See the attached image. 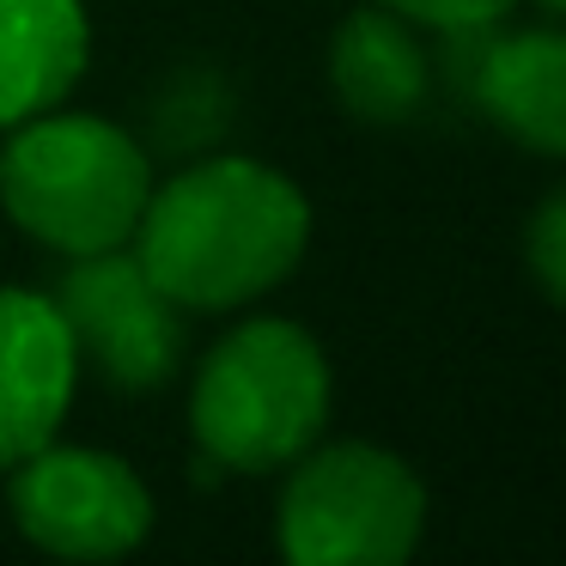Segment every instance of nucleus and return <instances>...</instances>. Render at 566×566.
Here are the masks:
<instances>
[{
    "label": "nucleus",
    "mask_w": 566,
    "mask_h": 566,
    "mask_svg": "<svg viewBox=\"0 0 566 566\" xmlns=\"http://www.w3.org/2000/svg\"><path fill=\"white\" fill-rule=\"evenodd\" d=\"M140 269L196 317L269 298L311 250V201L281 165L250 153H201L153 184L128 238Z\"/></svg>",
    "instance_id": "nucleus-1"
},
{
    "label": "nucleus",
    "mask_w": 566,
    "mask_h": 566,
    "mask_svg": "<svg viewBox=\"0 0 566 566\" xmlns=\"http://www.w3.org/2000/svg\"><path fill=\"white\" fill-rule=\"evenodd\" d=\"M335 378L293 317H244L196 359L189 439L201 475H281L329 427Z\"/></svg>",
    "instance_id": "nucleus-2"
},
{
    "label": "nucleus",
    "mask_w": 566,
    "mask_h": 566,
    "mask_svg": "<svg viewBox=\"0 0 566 566\" xmlns=\"http://www.w3.org/2000/svg\"><path fill=\"white\" fill-rule=\"evenodd\" d=\"M153 184V153L92 111L55 104L0 140V213L62 262L123 250Z\"/></svg>",
    "instance_id": "nucleus-3"
},
{
    "label": "nucleus",
    "mask_w": 566,
    "mask_h": 566,
    "mask_svg": "<svg viewBox=\"0 0 566 566\" xmlns=\"http://www.w3.org/2000/svg\"><path fill=\"white\" fill-rule=\"evenodd\" d=\"M281 475L274 542L293 566H402L427 536L415 463L371 439H317Z\"/></svg>",
    "instance_id": "nucleus-4"
},
{
    "label": "nucleus",
    "mask_w": 566,
    "mask_h": 566,
    "mask_svg": "<svg viewBox=\"0 0 566 566\" xmlns=\"http://www.w3.org/2000/svg\"><path fill=\"white\" fill-rule=\"evenodd\" d=\"M7 512L19 536L55 560H123L153 536L140 469L98 444H67L62 432L7 469Z\"/></svg>",
    "instance_id": "nucleus-5"
},
{
    "label": "nucleus",
    "mask_w": 566,
    "mask_h": 566,
    "mask_svg": "<svg viewBox=\"0 0 566 566\" xmlns=\"http://www.w3.org/2000/svg\"><path fill=\"white\" fill-rule=\"evenodd\" d=\"M55 311L74 335L80 371H98L111 390L147 396L184 371L189 359V311L140 269L135 250H98L67 256L55 281Z\"/></svg>",
    "instance_id": "nucleus-6"
},
{
    "label": "nucleus",
    "mask_w": 566,
    "mask_h": 566,
    "mask_svg": "<svg viewBox=\"0 0 566 566\" xmlns=\"http://www.w3.org/2000/svg\"><path fill=\"white\" fill-rule=\"evenodd\" d=\"M80 354L50 293L0 286V469L62 432L80 396Z\"/></svg>",
    "instance_id": "nucleus-7"
},
{
    "label": "nucleus",
    "mask_w": 566,
    "mask_h": 566,
    "mask_svg": "<svg viewBox=\"0 0 566 566\" xmlns=\"http://www.w3.org/2000/svg\"><path fill=\"white\" fill-rule=\"evenodd\" d=\"M463 92L505 140L542 159H566V19L505 38L488 31Z\"/></svg>",
    "instance_id": "nucleus-8"
},
{
    "label": "nucleus",
    "mask_w": 566,
    "mask_h": 566,
    "mask_svg": "<svg viewBox=\"0 0 566 566\" xmlns=\"http://www.w3.org/2000/svg\"><path fill=\"white\" fill-rule=\"evenodd\" d=\"M432 55L420 43V25H408L390 7H359L329 38V92L354 123L402 128L432 98Z\"/></svg>",
    "instance_id": "nucleus-9"
},
{
    "label": "nucleus",
    "mask_w": 566,
    "mask_h": 566,
    "mask_svg": "<svg viewBox=\"0 0 566 566\" xmlns=\"http://www.w3.org/2000/svg\"><path fill=\"white\" fill-rule=\"evenodd\" d=\"M86 62V0H0V135L74 98Z\"/></svg>",
    "instance_id": "nucleus-10"
},
{
    "label": "nucleus",
    "mask_w": 566,
    "mask_h": 566,
    "mask_svg": "<svg viewBox=\"0 0 566 566\" xmlns=\"http://www.w3.org/2000/svg\"><path fill=\"white\" fill-rule=\"evenodd\" d=\"M232 123V92L220 74H184L153 98V140L171 153H201Z\"/></svg>",
    "instance_id": "nucleus-11"
},
{
    "label": "nucleus",
    "mask_w": 566,
    "mask_h": 566,
    "mask_svg": "<svg viewBox=\"0 0 566 566\" xmlns=\"http://www.w3.org/2000/svg\"><path fill=\"white\" fill-rule=\"evenodd\" d=\"M524 269L536 281V293H548L554 305H566V184L530 208L524 226Z\"/></svg>",
    "instance_id": "nucleus-12"
},
{
    "label": "nucleus",
    "mask_w": 566,
    "mask_h": 566,
    "mask_svg": "<svg viewBox=\"0 0 566 566\" xmlns=\"http://www.w3.org/2000/svg\"><path fill=\"white\" fill-rule=\"evenodd\" d=\"M390 13H402L420 31H475V25H500L517 0H378Z\"/></svg>",
    "instance_id": "nucleus-13"
},
{
    "label": "nucleus",
    "mask_w": 566,
    "mask_h": 566,
    "mask_svg": "<svg viewBox=\"0 0 566 566\" xmlns=\"http://www.w3.org/2000/svg\"><path fill=\"white\" fill-rule=\"evenodd\" d=\"M536 7H542L548 19H566V0H536Z\"/></svg>",
    "instance_id": "nucleus-14"
}]
</instances>
